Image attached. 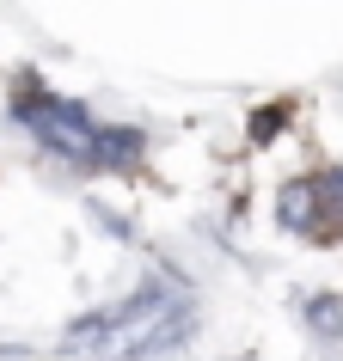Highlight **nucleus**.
<instances>
[{
    "label": "nucleus",
    "mask_w": 343,
    "mask_h": 361,
    "mask_svg": "<svg viewBox=\"0 0 343 361\" xmlns=\"http://www.w3.org/2000/svg\"><path fill=\"white\" fill-rule=\"evenodd\" d=\"M13 116L37 135V147H49L56 159H68V166H80V171H92L98 123H92V111H86V104L56 98L49 86H37V80H19V92H13Z\"/></svg>",
    "instance_id": "obj_1"
},
{
    "label": "nucleus",
    "mask_w": 343,
    "mask_h": 361,
    "mask_svg": "<svg viewBox=\"0 0 343 361\" xmlns=\"http://www.w3.org/2000/svg\"><path fill=\"white\" fill-rule=\"evenodd\" d=\"M276 227L294 233V239L325 245V196H319V178H288L282 190H276Z\"/></svg>",
    "instance_id": "obj_2"
},
{
    "label": "nucleus",
    "mask_w": 343,
    "mask_h": 361,
    "mask_svg": "<svg viewBox=\"0 0 343 361\" xmlns=\"http://www.w3.org/2000/svg\"><path fill=\"white\" fill-rule=\"evenodd\" d=\"M141 159H148V135L141 129H98L92 171H135Z\"/></svg>",
    "instance_id": "obj_3"
},
{
    "label": "nucleus",
    "mask_w": 343,
    "mask_h": 361,
    "mask_svg": "<svg viewBox=\"0 0 343 361\" xmlns=\"http://www.w3.org/2000/svg\"><path fill=\"white\" fill-rule=\"evenodd\" d=\"M319 196H325V245L343 239V166L319 171Z\"/></svg>",
    "instance_id": "obj_4"
},
{
    "label": "nucleus",
    "mask_w": 343,
    "mask_h": 361,
    "mask_svg": "<svg viewBox=\"0 0 343 361\" xmlns=\"http://www.w3.org/2000/svg\"><path fill=\"white\" fill-rule=\"evenodd\" d=\"M288 111H294L288 98H282V104H264V111L251 116V141H276V129H282V116H288Z\"/></svg>",
    "instance_id": "obj_5"
}]
</instances>
